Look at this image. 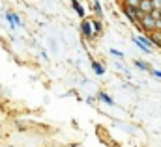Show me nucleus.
Instances as JSON below:
<instances>
[{
    "label": "nucleus",
    "mask_w": 161,
    "mask_h": 147,
    "mask_svg": "<svg viewBox=\"0 0 161 147\" xmlns=\"http://www.w3.org/2000/svg\"><path fill=\"white\" fill-rule=\"evenodd\" d=\"M141 11L142 13H152L154 9H156V4H154V0H141Z\"/></svg>",
    "instance_id": "obj_4"
},
{
    "label": "nucleus",
    "mask_w": 161,
    "mask_h": 147,
    "mask_svg": "<svg viewBox=\"0 0 161 147\" xmlns=\"http://www.w3.org/2000/svg\"><path fill=\"white\" fill-rule=\"evenodd\" d=\"M156 30H159L161 32V17L158 19V23H156Z\"/></svg>",
    "instance_id": "obj_15"
},
{
    "label": "nucleus",
    "mask_w": 161,
    "mask_h": 147,
    "mask_svg": "<svg viewBox=\"0 0 161 147\" xmlns=\"http://www.w3.org/2000/svg\"><path fill=\"white\" fill-rule=\"evenodd\" d=\"M99 99H101V101H103L105 104H109V106H113V104H114V101H113V97H109V95H107V93H103V91L99 93Z\"/></svg>",
    "instance_id": "obj_11"
},
{
    "label": "nucleus",
    "mask_w": 161,
    "mask_h": 147,
    "mask_svg": "<svg viewBox=\"0 0 161 147\" xmlns=\"http://www.w3.org/2000/svg\"><path fill=\"white\" fill-rule=\"evenodd\" d=\"M111 54H114V56H118V58H124V54H122L120 50H114V48H111Z\"/></svg>",
    "instance_id": "obj_14"
},
{
    "label": "nucleus",
    "mask_w": 161,
    "mask_h": 147,
    "mask_svg": "<svg viewBox=\"0 0 161 147\" xmlns=\"http://www.w3.org/2000/svg\"><path fill=\"white\" fill-rule=\"evenodd\" d=\"M92 26H94L96 36H101V34H103V24H101V21H99V19H97V21H92Z\"/></svg>",
    "instance_id": "obj_10"
},
{
    "label": "nucleus",
    "mask_w": 161,
    "mask_h": 147,
    "mask_svg": "<svg viewBox=\"0 0 161 147\" xmlns=\"http://www.w3.org/2000/svg\"><path fill=\"white\" fill-rule=\"evenodd\" d=\"M133 41H135V43H141V45H144L146 48H150V47L154 45V43L150 41V37H144V36H141V37H135Z\"/></svg>",
    "instance_id": "obj_7"
},
{
    "label": "nucleus",
    "mask_w": 161,
    "mask_h": 147,
    "mask_svg": "<svg viewBox=\"0 0 161 147\" xmlns=\"http://www.w3.org/2000/svg\"><path fill=\"white\" fill-rule=\"evenodd\" d=\"M6 19L11 23V26L15 28V26H21V19L15 15V13H11V11H6Z\"/></svg>",
    "instance_id": "obj_5"
},
{
    "label": "nucleus",
    "mask_w": 161,
    "mask_h": 147,
    "mask_svg": "<svg viewBox=\"0 0 161 147\" xmlns=\"http://www.w3.org/2000/svg\"><path fill=\"white\" fill-rule=\"evenodd\" d=\"M135 67H139L141 71H154V69H150V65H148V63H144V62H141V60H139V62H135Z\"/></svg>",
    "instance_id": "obj_12"
},
{
    "label": "nucleus",
    "mask_w": 161,
    "mask_h": 147,
    "mask_svg": "<svg viewBox=\"0 0 161 147\" xmlns=\"http://www.w3.org/2000/svg\"><path fill=\"white\" fill-rule=\"evenodd\" d=\"M156 23H158V19H154L150 13H142V17H141V24H142L144 32H154V30H156Z\"/></svg>",
    "instance_id": "obj_2"
},
{
    "label": "nucleus",
    "mask_w": 161,
    "mask_h": 147,
    "mask_svg": "<svg viewBox=\"0 0 161 147\" xmlns=\"http://www.w3.org/2000/svg\"><path fill=\"white\" fill-rule=\"evenodd\" d=\"M92 8H94V13L97 15V19H101V17H103V9H101V4H99V0H94Z\"/></svg>",
    "instance_id": "obj_9"
},
{
    "label": "nucleus",
    "mask_w": 161,
    "mask_h": 147,
    "mask_svg": "<svg viewBox=\"0 0 161 147\" xmlns=\"http://www.w3.org/2000/svg\"><path fill=\"white\" fill-rule=\"evenodd\" d=\"M80 32H82V36L86 37V39H94V37H96L94 26H92L90 21H82V24H80Z\"/></svg>",
    "instance_id": "obj_3"
},
{
    "label": "nucleus",
    "mask_w": 161,
    "mask_h": 147,
    "mask_svg": "<svg viewBox=\"0 0 161 147\" xmlns=\"http://www.w3.org/2000/svg\"><path fill=\"white\" fill-rule=\"evenodd\" d=\"M152 74H154L156 78H161V71H156V69H154V71H152Z\"/></svg>",
    "instance_id": "obj_16"
},
{
    "label": "nucleus",
    "mask_w": 161,
    "mask_h": 147,
    "mask_svg": "<svg viewBox=\"0 0 161 147\" xmlns=\"http://www.w3.org/2000/svg\"><path fill=\"white\" fill-rule=\"evenodd\" d=\"M122 13L135 24V23H139L141 21V17H142V11H141V8H131V6H122Z\"/></svg>",
    "instance_id": "obj_1"
},
{
    "label": "nucleus",
    "mask_w": 161,
    "mask_h": 147,
    "mask_svg": "<svg viewBox=\"0 0 161 147\" xmlns=\"http://www.w3.org/2000/svg\"><path fill=\"white\" fill-rule=\"evenodd\" d=\"M92 69H94V73L99 74V76H103V74H105V67H103L99 62H92Z\"/></svg>",
    "instance_id": "obj_8"
},
{
    "label": "nucleus",
    "mask_w": 161,
    "mask_h": 147,
    "mask_svg": "<svg viewBox=\"0 0 161 147\" xmlns=\"http://www.w3.org/2000/svg\"><path fill=\"white\" fill-rule=\"evenodd\" d=\"M71 6H73V9L77 11V15H79L80 19H84V8L79 4V0H71Z\"/></svg>",
    "instance_id": "obj_6"
},
{
    "label": "nucleus",
    "mask_w": 161,
    "mask_h": 147,
    "mask_svg": "<svg viewBox=\"0 0 161 147\" xmlns=\"http://www.w3.org/2000/svg\"><path fill=\"white\" fill-rule=\"evenodd\" d=\"M125 6H131V8H139L141 6V0H124Z\"/></svg>",
    "instance_id": "obj_13"
}]
</instances>
